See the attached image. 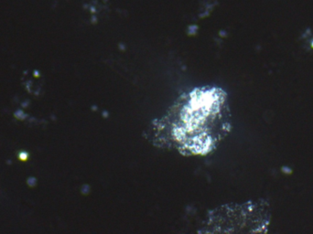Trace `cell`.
<instances>
[{"label":"cell","mask_w":313,"mask_h":234,"mask_svg":"<svg viewBox=\"0 0 313 234\" xmlns=\"http://www.w3.org/2000/svg\"><path fill=\"white\" fill-rule=\"evenodd\" d=\"M230 128L226 93L206 86L181 94L161 118L151 123L147 137L158 147L184 156H204L220 145Z\"/></svg>","instance_id":"1"},{"label":"cell","mask_w":313,"mask_h":234,"mask_svg":"<svg viewBox=\"0 0 313 234\" xmlns=\"http://www.w3.org/2000/svg\"><path fill=\"white\" fill-rule=\"evenodd\" d=\"M281 170H282V172H283L284 174H286V175H289V174L292 173V169H291L290 167H282Z\"/></svg>","instance_id":"2"}]
</instances>
